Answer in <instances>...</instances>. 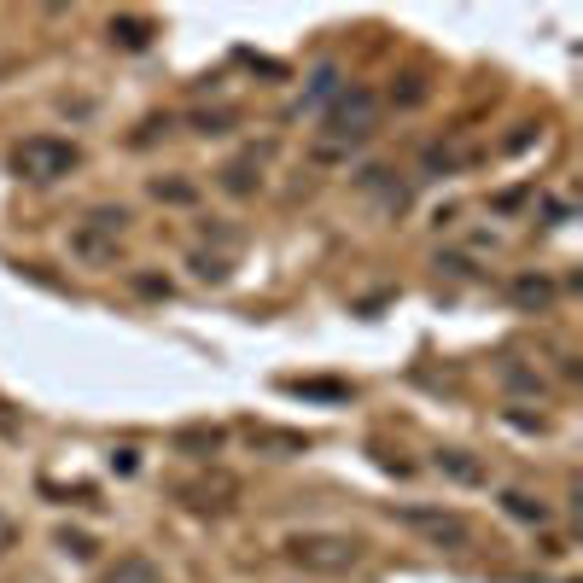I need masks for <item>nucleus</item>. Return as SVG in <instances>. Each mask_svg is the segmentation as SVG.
Here are the masks:
<instances>
[{"label": "nucleus", "mask_w": 583, "mask_h": 583, "mask_svg": "<svg viewBox=\"0 0 583 583\" xmlns=\"http://www.w3.org/2000/svg\"><path fill=\"white\" fill-rule=\"evenodd\" d=\"M374 123H379V94L374 88H362V82H350L339 88V100L327 105V117H321V129H315V164H344L356 146H368L374 140Z\"/></svg>", "instance_id": "1"}, {"label": "nucleus", "mask_w": 583, "mask_h": 583, "mask_svg": "<svg viewBox=\"0 0 583 583\" xmlns=\"http://www.w3.org/2000/svg\"><path fill=\"white\" fill-rule=\"evenodd\" d=\"M280 560L309 572V578H344V572L362 566V543L344 537V531H292L280 543Z\"/></svg>", "instance_id": "2"}, {"label": "nucleus", "mask_w": 583, "mask_h": 583, "mask_svg": "<svg viewBox=\"0 0 583 583\" xmlns=\"http://www.w3.org/2000/svg\"><path fill=\"white\" fill-rule=\"evenodd\" d=\"M123 234H129V210L123 205L88 210V216L70 228V257H76L82 269H111L117 251H123Z\"/></svg>", "instance_id": "3"}, {"label": "nucleus", "mask_w": 583, "mask_h": 583, "mask_svg": "<svg viewBox=\"0 0 583 583\" xmlns=\"http://www.w3.org/2000/svg\"><path fill=\"white\" fill-rule=\"evenodd\" d=\"M82 164V146L65 135H30L12 146V175H24L35 187H47V181H65L70 170Z\"/></svg>", "instance_id": "4"}, {"label": "nucleus", "mask_w": 583, "mask_h": 583, "mask_svg": "<svg viewBox=\"0 0 583 583\" xmlns=\"http://www.w3.org/2000/svg\"><path fill=\"white\" fill-rule=\"evenodd\" d=\"M391 519L409 525V531H420L432 549H449V554L473 549V519L455 514V508H391Z\"/></svg>", "instance_id": "5"}, {"label": "nucleus", "mask_w": 583, "mask_h": 583, "mask_svg": "<svg viewBox=\"0 0 583 583\" xmlns=\"http://www.w3.org/2000/svg\"><path fill=\"white\" fill-rule=\"evenodd\" d=\"M170 496L181 502V508H193V514H228V508L240 502V479L216 467V473H199V479L170 484Z\"/></svg>", "instance_id": "6"}, {"label": "nucleus", "mask_w": 583, "mask_h": 583, "mask_svg": "<svg viewBox=\"0 0 583 583\" xmlns=\"http://www.w3.org/2000/svg\"><path fill=\"white\" fill-rule=\"evenodd\" d=\"M105 30H111V41H117L123 53H146V47H152V35H158V24H152L146 12H111V24H105Z\"/></svg>", "instance_id": "7"}, {"label": "nucleus", "mask_w": 583, "mask_h": 583, "mask_svg": "<svg viewBox=\"0 0 583 583\" xmlns=\"http://www.w3.org/2000/svg\"><path fill=\"white\" fill-rule=\"evenodd\" d=\"M502 514L519 519V525H549L554 508L543 502V496H531V490H502Z\"/></svg>", "instance_id": "8"}, {"label": "nucleus", "mask_w": 583, "mask_h": 583, "mask_svg": "<svg viewBox=\"0 0 583 583\" xmlns=\"http://www.w3.org/2000/svg\"><path fill=\"white\" fill-rule=\"evenodd\" d=\"M438 473L455 484H490V467L484 461H473L467 449H438Z\"/></svg>", "instance_id": "9"}, {"label": "nucleus", "mask_w": 583, "mask_h": 583, "mask_svg": "<svg viewBox=\"0 0 583 583\" xmlns=\"http://www.w3.org/2000/svg\"><path fill=\"white\" fill-rule=\"evenodd\" d=\"M508 298L519 309H549L554 304V280L549 275H514L508 280Z\"/></svg>", "instance_id": "10"}, {"label": "nucleus", "mask_w": 583, "mask_h": 583, "mask_svg": "<svg viewBox=\"0 0 583 583\" xmlns=\"http://www.w3.org/2000/svg\"><path fill=\"white\" fill-rule=\"evenodd\" d=\"M158 205H199V187L187 181V175H152V187H146Z\"/></svg>", "instance_id": "11"}, {"label": "nucleus", "mask_w": 583, "mask_h": 583, "mask_svg": "<svg viewBox=\"0 0 583 583\" xmlns=\"http://www.w3.org/2000/svg\"><path fill=\"white\" fill-rule=\"evenodd\" d=\"M175 449L181 455H216L222 449V426H181L175 432Z\"/></svg>", "instance_id": "12"}, {"label": "nucleus", "mask_w": 583, "mask_h": 583, "mask_svg": "<svg viewBox=\"0 0 583 583\" xmlns=\"http://www.w3.org/2000/svg\"><path fill=\"white\" fill-rule=\"evenodd\" d=\"M426 100H432V82H426L420 70L397 76V88H391V105H397V111H414V105H426Z\"/></svg>", "instance_id": "13"}, {"label": "nucleus", "mask_w": 583, "mask_h": 583, "mask_svg": "<svg viewBox=\"0 0 583 583\" xmlns=\"http://www.w3.org/2000/svg\"><path fill=\"white\" fill-rule=\"evenodd\" d=\"M105 583H158V566H152L146 554H123V560L105 572Z\"/></svg>", "instance_id": "14"}, {"label": "nucleus", "mask_w": 583, "mask_h": 583, "mask_svg": "<svg viewBox=\"0 0 583 583\" xmlns=\"http://www.w3.org/2000/svg\"><path fill=\"white\" fill-rule=\"evenodd\" d=\"M222 193H234V199H251V193H257V158H240V164H228V170H222Z\"/></svg>", "instance_id": "15"}, {"label": "nucleus", "mask_w": 583, "mask_h": 583, "mask_svg": "<svg viewBox=\"0 0 583 583\" xmlns=\"http://www.w3.org/2000/svg\"><path fill=\"white\" fill-rule=\"evenodd\" d=\"M187 269H193V280H205V286H222V280H228V257H216V251H193Z\"/></svg>", "instance_id": "16"}, {"label": "nucleus", "mask_w": 583, "mask_h": 583, "mask_svg": "<svg viewBox=\"0 0 583 583\" xmlns=\"http://www.w3.org/2000/svg\"><path fill=\"white\" fill-rule=\"evenodd\" d=\"M286 391L292 397H327V403H344L350 397V385H339V379H292Z\"/></svg>", "instance_id": "17"}, {"label": "nucleus", "mask_w": 583, "mask_h": 583, "mask_svg": "<svg viewBox=\"0 0 583 583\" xmlns=\"http://www.w3.org/2000/svg\"><path fill=\"white\" fill-rule=\"evenodd\" d=\"M502 385H508V391H525V397H543V391H549L543 374H531V368H519V362H502Z\"/></svg>", "instance_id": "18"}, {"label": "nucleus", "mask_w": 583, "mask_h": 583, "mask_svg": "<svg viewBox=\"0 0 583 583\" xmlns=\"http://www.w3.org/2000/svg\"><path fill=\"white\" fill-rule=\"evenodd\" d=\"M339 88H344V82H339V70H333V65H321V70H315V76H309V105H321V100H339Z\"/></svg>", "instance_id": "19"}, {"label": "nucleus", "mask_w": 583, "mask_h": 583, "mask_svg": "<svg viewBox=\"0 0 583 583\" xmlns=\"http://www.w3.org/2000/svg\"><path fill=\"white\" fill-rule=\"evenodd\" d=\"M193 129H199V135H228V129H234V111H199Z\"/></svg>", "instance_id": "20"}, {"label": "nucleus", "mask_w": 583, "mask_h": 583, "mask_svg": "<svg viewBox=\"0 0 583 583\" xmlns=\"http://www.w3.org/2000/svg\"><path fill=\"white\" fill-rule=\"evenodd\" d=\"M438 269H449V275H461V280H479V269H473V257H461V251H449V257H438Z\"/></svg>", "instance_id": "21"}, {"label": "nucleus", "mask_w": 583, "mask_h": 583, "mask_svg": "<svg viewBox=\"0 0 583 583\" xmlns=\"http://www.w3.org/2000/svg\"><path fill=\"white\" fill-rule=\"evenodd\" d=\"M59 549H65V554H76V560H88V554H94V543H88L82 531H59Z\"/></svg>", "instance_id": "22"}, {"label": "nucleus", "mask_w": 583, "mask_h": 583, "mask_svg": "<svg viewBox=\"0 0 583 583\" xmlns=\"http://www.w3.org/2000/svg\"><path fill=\"white\" fill-rule=\"evenodd\" d=\"M12 537H18V531H12V519H6V514H0V554H6V549H12Z\"/></svg>", "instance_id": "23"}]
</instances>
